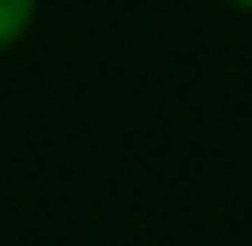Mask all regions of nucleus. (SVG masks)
<instances>
[{
  "mask_svg": "<svg viewBox=\"0 0 252 246\" xmlns=\"http://www.w3.org/2000/svg\"><path fill=\"white\" fill-rule=\"evenodd\" d=\"M28 17H34V0H0V51L17 45V34L28 28Z\"/></svg>",
  "mask_w": 252,
  "mask_h": 246,
  "instance_id": "nucleus-1",
  "label": "nucleus"
},
{
  "mask_svg": "<svg viewBox=\"0 0 252 246\" xmlns=\"http://www.w3.org/2000/svg\"><path fill=\"white\" fill-rule=\"evenodd\" d=\"M235 6H252V0H235Z\"/></svg>",
  "mask_w": 252,
  "mask_h": 246,
  "instance_id": "nucleus-2",
  "label": "nucleus"
}]
</instances>
